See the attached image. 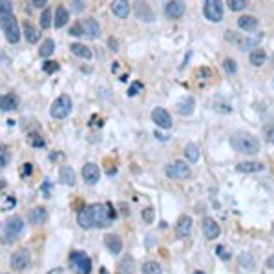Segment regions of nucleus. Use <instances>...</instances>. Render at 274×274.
I'll return each instance as SVG.
<instances>
[{
	"label": "nucleus",
	"instance_id": "1",
	"mask_svg": "<svg viewBox=\"0 0 274 274\" xmlns=\"http://www.w3.org/2000/svg\"><path fill=\"white\" fill-rule=\"evenodd\" d=\"M115 218H117V212L110 203H93L79 212L77 223L83 228H104Z\"/></svg>",
	"mask_w": 274,
	"mask_h": 274
},
{
	"label": "nucleus",
	"instance_id": "2",
	"mask_svg": "<svg viewBox=\"0 0 274 274\" xmlns=\"http://www.w3.org/2000/svg\"><path fill=\"white\" fill-rule=\"evenodd\" d=\"M230 144L239 154L254 155L260 152V141L250 134H236V136L230 137Z\"/></svg>",
	"mask_w": 274,
	"mask_h": 274
},
{
	"label": "nucleus",
	"instance_id": "3",
	"mask_svg": "<svg viewBox=\"0 0 274 274\" xmlns=\"http://www.w3.org/2000/svg\"><path fill=\"white\" fill-rule=\"evenodd\" d=\"M72 108H73V102H72V99H70V95H60L53 101L49 113H51L53 119H64V117L70 115Z\"/></svg>",
	"mask_w": 274,
	"mask_h": 274
},
{
	"label": "nucleus",
	"instance_id": "4",
	"mask_svg": "<svg viewBox=\"0 0 274 274\" xmlns=\"http://www.w3.org/2000/svg\"><path fill=\"white\" fill-rule=\"evenodd\" d=\"M0 26H2V31L6 35L7 42L11 44H17L20 41V30H18V22L17 18L9 15V17H0Z\"/></svg>",
	"mask_w": 274,
	"mask_h": 274
},
{
	"label": "nucleus",
	"instance_id": "5",
	"mask_svg": "<svg viewBox=\"0 0 274 274\" xmlns=\"http://www.w3.org/2000/svg\"><path fill=\"white\" fill-rule=\"evenodd\" d=\"M70 265L77 274H91V260L81 250H73L70 254Z\"/></svg>",
	"mask_w": 274,
	"mask_h": 274
},
{
	"label": "nucleus",
	"instance_id": "6",
	"mask_svg": "<svg viewBox=\"0 0 274 274\" xmlns=\"http://www.w3.org/2000/svg\"><path fill=\"white\" fill-rule=\"evenodd\" d=\"M263 35H258L254 37V39H249V37H239L238 33H232V31H228L227 33V41L232 42V44H236L239 49H256V46L262 42Z\"/></svg>",
	"mask_w": 274,
	"mask_h": 274
},
{
	"label": "nucleus",
	"instance_id": "7",
	"mask_svg": "<svg viewBox=\"0 0 274 274\" xmlns=\"http://www.w3.org/2000/svg\"><path fill=\"white\" fill-rule=\"evenodd\" d=\"M22 228H24V221L20 216H13L11 220L6 221V225H4V239H6L7 243H11L17 239V236L22 232Z\"/></svg>",
	"mask_w": 274,
	"mask_h": 274
},
{
	"label": "nucleus",
	"instance_id": "8",
	"mask_svg": "<svg viewBox=\"0 0 274 274\" xmlns=\"http://www.w3.org/2000/svg\"><path fill=\"white\" fill-rule=\"evenodd\" d=\"M203 13L210 22H221L223 18V2L221 0H205Z\"/></svg>",
	"mask_w": 274,
	"mask_h": 274
},
{
	"label": "nucleus",
	"instance_id": "9",
	"mask_svg": "<svg viewBox=\"0 0 274 274\" xmlns=\"http://www.w3.org/2000/svg\"><path fill=\"white\" fill-rule=\"evenodd\" d=\"M190 167L185 161H174L167 167V176L170 179H186L190 178Z\"/></svg>",
	"mask_w": 274,
	"mask_h": 274
},
{
	"label": "nucleus",
	"instance_id": "10",
	"mask_svg": "<svg viewBox=\"0 0 274 274\" xmlns=\"http://www.w3.org/2000/svg\"><path fill=\"white\" fill-rule=\"evenodd\" d=\"M30 250L28 249H18L13 252L11 260H9V263H11V267L15 269V271H24L28 265H30Z\"/></svg>",
	"mask_w": 274,
	"mask_h": 274
},
{
	"label": "nucleus",
	"instance_id": "11",
	"mask_svg": "<svg viewBox=\"0 0 274 274\" xmlns=\"http://www.w3.org/2000/svg\"><path fill=\"white\" fill-rule=\"evenodd\" d=\"M152 121L157 125V128H163V130L172 128V117L165 108H154L152 110Z\"/></svg>",
	"mask_w": 274,
	"mask_h": 274
},
{
	"label": "nucleus",
	"instance_id": "12",
	"mask_svg": "<svg viewBox=\"0 0 274 274\" xmlns=\"http://www.w3.org/2000/svg\"><path fill=\"white\" fill-rule=\"evenodd\" d=\"M134 11H136V17L139 18V20H143V22H154V11H152V7L146 4V2H143V0H137L136 6H134Z\"/></svg>",
	"mask_w": 274,
	"mask_h": 274
},
{
	"label": "nucleus",
	"instance_id": "13",
	"mask_svg": "<svg viewBox=\"0 0 274 274\" xmlns=\"http://www.w3.org/2000/svg\"><path fill=\"white\" fill-rule=\"evenodd\" d=\"M165 15L168 18H181L185 15V2L183 0H170L167 6H165Z\"/></svg>",
	"mask_w": 274,
	"mask_h": 274
},
{
	"label": "nucleus",
	"instance_id": "14",
	"mask_svg": "<svg viewBox=\"0 0 274 274\" xmlns=\"http://www.w3.org/2000/svg\"><path fill=\"white\" fill-rule=\"evenodd\" d=\"M83 178L88 185H95L99 178H101V170H99L95 163H86L83 167Z\"/></svg>",
	"mask_w": 274,
	"mask_h": 274
},
{
	"label": "nucleus",
	"instance_id": "15",
	"mask_svg": "<svg viewBox=\"0 0 274 274\" xmlns=\"http://www.w3.org/2000/svg\"><path fill=\"white\" fill-rule=\"evenodd\" d=\"M203 234H205V238L207 239L220 238L221 228H220V225L216 223V220H212V218H205V220H203Z\"/></svg>",
	"mask_w": 274,
	"mask_h": 274
},
{
	"label": "nucleus",
	"instance_id": "16",
	"mask_svg": "<svg viewBox=\"0 0 274 274\" xmlns=\"http://www.w3.org/2000/svg\"><path fill=\"white\" fill-rule=\"evenodd\" d=\"M192 232V218L190 216H181L176 225V234L178 238H188Z\"/></svg>",
	"mask_w": 274,
	"mask_h": 274
},
{
	"label": "nucleus",
	"instance_id": "17",
	"mask_svg": "<svg viewBox=\"0 0 274 274\" xmlns=\"http://www.w3.org/2000/svg\"><path fill=\"white\" fill-rule=\"evenodd\" d=\"M110 7H112L113 15L119 18H128V15H130V4H128V0H112Z\"/></svg>",
	"mask_w": 274,
	"mask_h": 274
},
{
	"label": "nucleus",
	"instance_id": "18",
	"mask_svg": "<svg viewBox=\"0 0 274 274\" xmlns=\"http://www.w3.org/2000/svg\"><path fill=\"white\" fill-rule=\"evenodd\" d=\"M48 218V212L44 207H35V209L30 210V214H28V221H30L31 225H42L44 221Z\"/></svg>",
	"mask_w": 274,
	"mask_h": 274
},
{
	"label": "nucleus",
	"instance_id": "19",
	"mask_svg": "<svg viewBox=\"0 0 274 274\" xmlns=\"http://www.w3.org/2000/svg\"><path fill=\"white\" fill-rule=\"evenodd\" d=\"M104 243H106L108 250L112 254H121V250H123V239L117 234H108L106 238H104Z\"/></svg>",
	"mask_w": 274,
	"mask_h": 274
},
{
	"label": "nucleus",
	"instance_id": "20",
	"mask_svg": "<svg viewBox=\"0 0 274 274\" xmlns=\"http://www.w3.org/2000/svg\"><path fill=\"white\" fill-rule=\"evenodd\" d=\"M83 28H84V35H88L90 39H97L99 33H101L99 22H97L95 18H86V20H83Z\"/></svg>",
	"mask_w": 274,
	"mask_h": 274
},
{
	"label": "nucleus",
	"instance_id": "21",
	"mask_svg": "<svg viewBox=\"0 0 274 274\" xmlns=\"http://www.w3.org/2000/svg\"><path fill=\"white\" fill-rule=\"evenodd\" d=\"M18 108V97L13 93H6V95H0V110L9 112V110H17Z\"/></svg>",
	"mask_w": 274,
	"mask_h": 274
},
{
	"label": "nucleus",
	"instance_id": "22",
	"mask_svg": "<svg viewBox=\"0 0 274 274\" xmlns=\"http://www.w3.org/2000/svg\"><path fill=\"white\" fill-rule=\"evenodd\" d=\"M238 28L243 31H254L258 28V18L252 15H245L238 18Z\"/></svg>",
	"mask_w": 274,
	"mask_h": 274
},
{
	"label": "nucleus",
	"instance_id": "23",
	"mask_svg": "<svg viewBox=\"0 0 274 274\" xmlns=\"http://www.w3.org/2000/svg\"><path fill=\"white\" fill-rule=\"evenodd\" d=\"M263 168H265V167H263V163H258V161H245V163H239V165H238L239 172H245V174L262 172Z\"/></svg>",
	"mask_w": 274,
	"mask_h": 274
},
{
	"label": "nucleus",
	"instance_id": "24",
	"mask_svg": "<svg viewBox=\"0 0 274 274\" xmlns=\"http://www.w3.org/2000/svg\"><path fill=\"white\" fill-rule=\"evenodd\" d=\"M70 49H72L73 55H77V57H81V59H91V49L88 48V46H84V44H81V42H73V44H70Z\"/></svg>",
	"mask_w": 274,
	"mask_h": 274
},
{
	"label": "nucleus",
	"instance_id": "25",
	"mask_svg": "<svg viewBox=\"0 0 274 274\" xmlns=\"http://www.w3.org/2000/svg\"><path fill=\"white\" fill-rule=\"evenodd\" d=\"M194 106H196L194 97H185L183 101H179L178 113H179V115H190V113L194 112Z\"/></svg>",
	"mask_w": 274,
	"mask_h": 274
},
{
	"label": "nucleus",
	"instance_id": "26",
	"mask_svg": "<svg viewBox=\"0 0 274 274\" xmlns=\"http://www.w3.org/2000/svg\"><path fill=\"white\" fill-rule=\"evenodd\" d=\"M68 20H70V13H68V9H66L64 6H59L57 7V11H55V20H53L55 28H62V26H66Z\"/></svg>",
	"mask_w": 274,
	"mask_h": 274
},
{
	"label": "nucleus",
	"instance_id": "27",
	"mask_svg": "<svg viewBox=\"0 0 274 274\" xmlns=\"http://www.w3.org/2000/svg\"><path fill=\"white\" fill-rule=\"evenodd\" d=\"M59 178H60V181H62L64 185H70V186L75 185V172H73L72 167H60Z\"/></svg>",
	"mask_w": 274,
	"mask_h": 274
},
{
	"label": "nucleus",
	"instance_id": "28",
	"mask_svg": "<svg viewBox=\"0 0 274 274\" xmlns=\"http://www.w3.org/2000/svg\"><path fill=\"white\" fill-rule=\"evenodd\" d=\"M250 64L252 66H263L265 64V60H267V53H265V49L262 48H256L250 51Z\"/></svg>",
	"mask_w": 274,
	"mask_h": 274
},
{
	"label": "nucleus",
	"instance_id": "29",
	"mask_svg": "<svg viewBox=\"0 0 274 274\" xmlns=\"http://www.w3.org/2000/svg\"><path fill=\"white\" fill-rule=\"evenodd\" d=\"M185 157L190 163H197L199 161V148L194 143H188L185 146Z\"/></svg>",
	"mask_w": 274,
	"mask_h": 274
},
{
	"label": "nucleus",
	"instance_id": "30",
	"mask_svg": "<svg viewBox=\"0 0 274 274\" xmlns=\"http://www.w3.org/2000/svg\"><path fill=\"white\" fill-rule=\"evenodd\" d=\"M55 51V42L53 39H46V41L41 44V49H39V53H41V57H44V59H48L49 55Z\"/></svg>",
	"mask_w": 274,
	"mask_h": 274
},
{
	"label": "nucleus",
	"instance_id": "31",
	"mask_svg": "<svg viewBox=\"0 0 274 274\" xmlns=\"http://www.w3.org/2000/svg\"><path fill=\"white\" fill-rule=\"evenodd\" d=\"M22 30H24V37H26V41H28V42L35 44V42L39 41V31H37V28H33L30 22H26Z\"/></svg>",
	"mask_w": 274,
	"mask_h": 274
},
{
	"label": "nucleus",
	"instance_id": "32",
	"mask_svg": "<svg viewBox=\"0 0 274 274\" xmlns=\"http://www.w3.org/2000/svg\"><path fill=\"white\" fill-rule=\"evenodd\" d=\"M15 205H17V197L15 196H2L0 197V210H13L15 209Z\"/></svg>",
	"mask_w": 274,
	"mask_h": 274
},
{
	"label": "nucleus",
	"instance_id": "33",
	"mask_svg": "<svg viewBox=\"0 0 274 274\" xmlns=\"http://www.w3.org/2000/svg\"><path fill=\"white\" fill-rule=\"evenodd\" d=\"M143 274H163V269L157 262H146L143 263Z\"/></svg>",
	"mask_w": 274,
	"mask_h": 274
},
{
	"label": "nucleus",
	"instance_id": "34",
	"mask_svg": "<svg viewBox=\"0 0 274 274\" xmlns=\"http://www.w3.org/2000/svg\"><path fill=\"white\" fill-rule=\"evenodd\" d=\"M13 15V2L11 0H0V17Z\"/></svg>",
	"mask_w": 274,
	"mask_h": 274
},
{
	"label": "nucleus",
	"instance_id": "35",
	"mask_svg": "<svg viewBox=\"0 0 274 274\" xmlns=\"http://www.w3.org/2000/svg\"><path fill=\"white\" fill-rule=\"evenodd\" d=\"M41 28H42V30H48V28H51V9H49V7H46V9L42 11V15H41Z\"/></svg>",
	"mask_w": 274,
	"mask_h": 274
},
{
	"label": "nucleus",
	"instance_id": "36",
	"mask_svg": "<svg viewBox=\"0 0 274 274\" xmlns=\"http://www.w3.org/2000/svg\"><path fill=\"white\" fill-rule=\"evenodd\" d=\"M227 6L230 7V11H243L247 7V0H227Z\"/></svg>",
	"mask_w": 274,
	"mask_h": 274
},
{
	"label": "nucleus",
	"instance_id": "37",
	"mask_svg": "<svg viewBox=\"0 0 274 274\" xmlns=\"http://www.w3.org/2000/svg\"><path fill=\"white\" fill-rule=\"evenodd\" d=\"M28 143H30L33 148H42V146L46 144L44 143V139H42L39 134H30V136H28Z\"/></svg>",
	"mask_w": 274,
	"mask_h": 274
},
{
	"label": "nucleus",
	"instance_id": "38",
	"mask_svg": "<svg viewBox=\"0 0 274 274\" xmlns=\"http://www.w3.org/2000/svg\"><path fill=\"white\" fill-rule=\"evenodd\" d=\"M223 68H225V72L228 73V75H236V72H238V66H236V60L234 59L223 60Z\"/></svg>",
	"mask_w": 274,
	"mask_h": 274
},
{
	"label": "nucleus",
	"instance_id": "39",
	"mask_svg": "<svg viewBox=\"0 0 274 274\" xmlns=\"http://www.w3.org/2000/svg\"><path fill=\"white\" fill-rule=\"evenodd\" d=\"M42 70H44V73H55L57 70H59V62H55V60H46L44 64H42Z\"/></svg>",
	"mask_w": 274,
	"mask_h": 274
},
{
	"label": "nucleus",
	"instance_id": "40",
	"mask_svg": "<svg viewBox=\"0 0 274 274\" xmlns=\"http://www.w3.org/2000/svg\"><path fill=\"white\" fill-rule=\"evenodd\" d=\"M9 161V152H7L6 146H2L0 144V168H4Z\"/></svg>",
	"mask_w": 274,
	"mask_h": 274
},
{
	"label": "nucleus",
	"instance_id": "41",
	"mask_svg": "<svg viewBox=\"0 0 274 274\" xmlns=\"http://www.w3.org/2000/svg\"><path fill=\"white\" fill-rule=\"evenodd\" d=\"M70 35L73 37H83L84 35V28H83V22H77L70 28Z\"/></svg>",
	"mask_w": 274,
	"mask_h": 274
},
{
	"label": "nucleus",
	"instance_id": "42",
	"mask_svg": "<svg viewBox=\"0 0 274 274\" xmlns=\"http://www.w3.org/2000/svg\"><path fill=\"white\" fill-rule=\"evenodd\" d=\"M143 220L146 221V223H154V218H155V212H154V209L152 207H148V209H144L143 210Z\"/></svg>",
	"mask_w": 274,
	"mask_h": 274
},
{
	"label": "nucleus",
	"instance_id": "43",
	"mask_svg": "<svg viewBox=\"0 0 274 274\" xmlns=\"http://www.w3.org/2000/svg\"><path fill=\"white\" fill-rule=\"evenodd\" d=\"M265 139H267V143L274 144V123L265 126Z\"/></svg>",
	"mask_w": 274,
	"mask_h": 274
},
{
	"label": "nucleus",
	"instance_id": "44",
	"mask_svg": "<svg viewBox=\"0 0 274 274\" xmlns=\"http://www.w3.org/2000/svg\"><path fill=\"white\" fill-rule=\"evenodd\" d=\"M139 90H143V83H139V81H136V83L132 84L130 88H128V97H134L137 95V91Z\"/></svg>",
	"mask_w": 274,
	"mask_h": 274
},
{
	"label": "nucleus",
	"instance_id": "45",
	"mask_svg": "<svg viewBox=\"0 0 274 274\" xmlns=\"http://www.w3.org/2000/svg\"><path fill=\"white\" fill-rule=\"evenodd\" d=\"M31 172H33V165L31 163H24L22 168H20V176L26 178V176H31Z\"/></svg>",
	"mask_w": 274,
	"mask_h": 274
},
{
	"label": "nucleus",
	"instance_id": "46",
	"mask_svg": "<svg viewBox=\"0 0 274 274\" xmlns=\"http://www.w3.org/2000/svg\"><path fill=\"white\" fill-rule=\"evenodd\" d=\"M216 252H218V256H220L221 260H228V254H227V250H225V247H223V245H220V247L216 249Z\"/></svg>",
	"mask_w": 274,
	"mask_h": 274
},
{
	"label": "nucleus",
	"instance_id": "47",
	"mask_svg": "<svg viewBox=\"0 0 274 274\" xmlns=\"http://www.w3.org/2000/svg\"><path fill=\"white\" fill-rule=\"evenodd\" d=\"M214 108L218 110V112L221 113H228V112H232V108L230 106H227V104H214Z\"/></svg>",
	"mask_w": 274,
	"mask_h": 274
},
{
	"label": "nucleus",
	"instance_id": "48",
	"mask_svg": "<svg viewBox=\"0 0 274 274\" xmlns=\"http://www.w3.org/2000/svg\"><path fill=\"white\" fill-rule=\"evenodd\" d=\"M108 46L112 48V51H119V42L115 41V39H110V41H108Z\"/></svg>",
	"mask_w": 274,
	"mask_h": 274
},
{
	"label": "nucleus",
	"instance_id": "49",
	"mask_svg": "<svg viewBox=\"0 0 274 274\" xmlns=\"http://www.w3.org/2000/svg\"><path fill=\"white\" fill-rule=\"evenodd\" d=\"M31 2H33V6H35V7H44L48 0H31Z\"/></svg>",
	"mask_w": 274,
	"mask_h": 274
},
{
	"label": "nucleus",
	"instance_id": "50",
	"mask_svg": "<svg viewBox=\"0 0 274 274\" xmlns=\"http://www.w3.org/2000/svg\"><path fill=\"white\" fill-rule=\"evenodd\" d=\"M267 269H271V271H274V254L267 260Z\"/></svg>",
	"mask_w": 274,
	"mask_h": 274
},
{
	"label": "nucleus",
	"instance_id": "51",
	"mask_svg": "<svg viewBox=\"0 0 274 274\" xmlns=\"http://www.w3.org/2000/svg\"><path fill=\"white\" fill-rule=\"evenodd\" d=\"M73 2H75V11H81L83 9V2L81 0H73Z\"/></svg>",
	"mask_w": 274,
	"mask_h": 274
},
{
	"label": "nucleus",
	"instance_id": "52",
	"mask_svg": "<svg viewBox=\"0 0 274 274\" xmlns=\"http://www.w3.org/2000/svg\"><path fill=\"white\" fill-rule=\"evenodd\" d=\"M4 188H6V179L0 178V190H4Z\"/></svg>",
	"mask_w": 274,
	"mask_h": 274
},
{
	"label": "nucleus",
	"instance_id": "53",
	"mask_svg": "<svg viewBox=\"0 0 274 274\" xmlns=\"http://www.w3.org/2000/svg\"><path fill=\"white\" fill-rule=\"evenodd\" d=\"M117 68H119V62H113V66H112V72H117Z\"/></svg>",
	"mask_w": 274,
	"mask_h": 274
},
{
	"label": "nucleus",
	"instance_id": "54",
	"mask_svg": "<svg viewBox=\"0 0 274 274\" xmlns=\"http://www.w3.org/2000/svg\"><path fill=\"white\" fill-rule=\"evenodd\" d=\"M99 273H101V274H108V271L104 267H101V271H99Z\"/></svg>",
	"mask_w": 274,
	"mask_h": 274
},
{
	"label": "nucleus",
	"instance_id": "55",
	"mask_svg": "<svg viewBox=\"0 0 274 274\" xmlns=\"http://www.w3.org/2000/svg\"><path fill=\"white\" fill-rule=\"evenodd\" d=\"M194 274H203V273H199V271H197V273H194Z\"/></svg>",
	"mask_w": 274,
	"mask_h": 274
},
{
	"label": "nucleus",
	"instance_id": "56",
	"mask_svg": "<svg viewBox=\"0 0 274 274\" xmlns=\"http://www.w3.org/2000/svg\"><path fill=\"white\" fill-rule=\"evenodd\" d=\"M273 88H274V81H273Z\"/></svg>",
	"mask_w": 274,
	"mask_h": 274
}]
</instances>
